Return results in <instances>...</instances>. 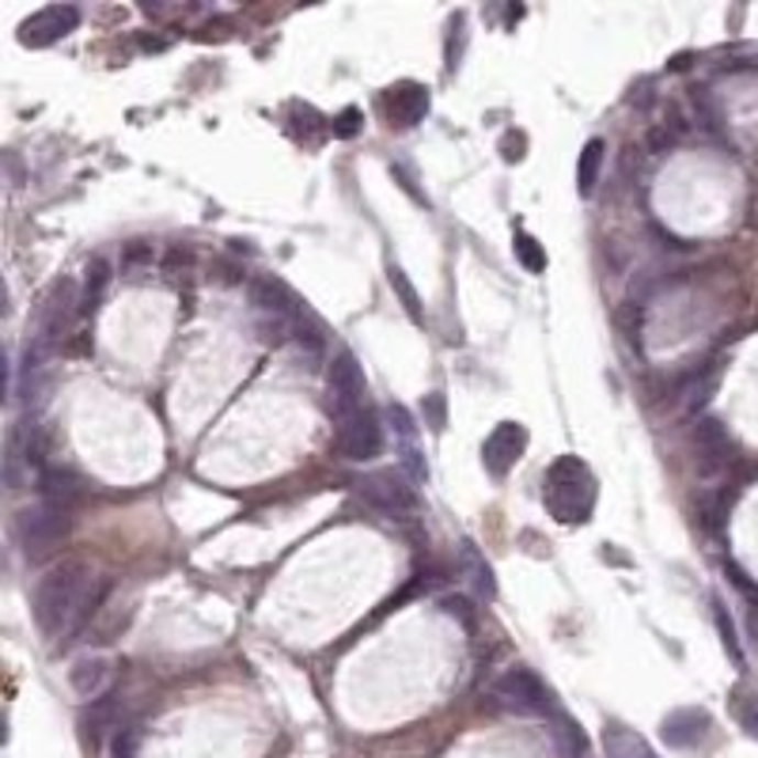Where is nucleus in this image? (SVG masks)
Here are the masks:
<instances>
[{
    "label": "nucleus",
    "instance_id": "obj_1",
    "mask_svg": "<svg viewBox=\"0 0 758 758\" xmlns=\"http://www.w3.org/2000/svg\"><path fill=\"white\" fill-rule=\"evenodd\" d=\"M96 607L91 573L84 565H57L35 584V622L46 637H65Z\"/></svg>",
    "mask_w": 758,
    "mask_h": 758
},
{
    "label": "nucleus",
    "instance_id": "obj_2",
    "mask_svg": "<svg viewBox=\"0 0 758 758\" xmlns=\"http://www.w3.org/2000/svg\"><path fill=\"white\" fill-rule=\"evenodd\" d=\"M547 508L553 513L558 524H587L595 508V479L592 471L581 463L576 455H561L553 459V466L547 471Z\"/></svg>",
    "mask_w": 758,
    "mask_h": 758
},
{
    "label": "nucleus",
    "instance_id": "obj_3",
    "mask_svg": "<svg viewBox=\"0 0 758 758\" xmlns=\"http://www.w3.org/2000/svg\"><path fill=\"white\" fill-rule=\"evenodd\" d=\"M80 308H84V293L73 277H57L54 285L46 288V296H42V304H39V330L28 345V369H39V364L54 353V345L62 342V334L69 330V322L76 319Z\"/></svg>",
    "mask_w": 758,
    "mask_h": 758
},
{
    "label": "nucleus",
    "instance_id": "obj_4",
    "mask_svg": "<svg viewBox=\"0 0 758 758\" xmlns=\"http://www.w3.org/2000/svg\"><path fill=\"white\" fill-rule=\"evenodd\" d=\"M493 702L505 705L513 713H524V717H547L553 710V694L550 686L535 675L531 668H508L493 679Z\"/></svg>",
    "mask_w": 758,
    "mask_h": 758
},
{
    "label": "nucleus",
    "instance_id": "obj_5",
    "mask_svg": "<svg viewBox=\"0 0 758 758\" xmlns=\"http://www.w3.org/2000/svg\"><path fill=\"white\" fill-rule=\"evenodd\" d=\"M65 527H69V513L39 501L35 508H23V513L15 516V539H20V550L28 553V558H46V553L62 542Z\"/></svg>",
    "mask_w": 758,
    "mask_h": 758
},
{
    "label": "nucleus",
    "instance_id": "obj_6",
    "mask_svg": "<svg viewBox=\"0 0 758 758\" xmlns=\"http://www.w3.org/2000/svg\"><path fill=\"white\" fill-rule=\"evenodd\" d=\"M327 398H330V414H334V421H342V417L369 406V380H364L361 361H356L349 349H342V353L330 361Z\"/></svg>",
    "mask_w": 758,
    "mask_h": 758
},
{
    "label": "nucleus",
    "instance_id": "obj_7",
    "mask_svg": "<svg viewBox=\"0 0 758 758\" xmlns=\"http://www.w3.org/2000/svg\"><path fill=\"white\" fill-rule=\"evenodd\" d=\"M356 490H361V497L369 501L372 508H380L383 516H414L417 508H421V501H417V485L406 471H376L369 474V479L356 482Z\"/></svg>",
    "mask_w": 758,
    "mask_h": 758
},
{
    "label": "nucleus",
    "instance_id": "obj_8",
    "mask_svg": "<svg viewBox=\"0 0 758 758\" xmlns=\"http://www.w3.org/2000/svg\"><path fill=\"white\" fill-rule=\"evenodd\" d=\"M338 451L353 463H369L383 451V425L369 406L338 421Z\"/></svg>",
    "mask_w": 758,
    "mask_h": 758
},
{
    "label": "nucleus",
    "instance_id": "obj_9",
    "mask_svg": "<svg viewBox=\"0 0 758 758\" xmlns=\"http://www.w3.org/2000/svg\"><path fill=\"white\" fill-rule=\"evenodd\" d=\"M524 451H527V429H524V425H519V421H501L482 444V466L493 474V479H505L519 459H524Z\"/></svg>",
    "mask_w": 758,
    "mask_h": 758
},
{
    "label": "nucleus",
    "instance_id": "obj_10",
    "mask_svg": "<svg viewBox=\"0 0 758 758\" xmlns=\"http://www.w3.org/2000/svg\"><path fill=\"white\" fill-rule=\"evenodd\" d=\"M76 23H80V12H76L73 4H50L31 15V20L20 23V42L31 50L54 46V42H62L65 35H73Z\"/></svg>",
    "mask_w": 758,
    "mask_h": 758
},
{
    "label": "nucleus",
    "instance_id": "obj_11",
    "mask_svg": "<svg viewBox=\"0 0 758 758\" xmlns=\"http://www.w3.org/2000/svg\"><path fill=\"white\" fill-rule=\"evenodd\" d=\"M383 110H387L391 125L410 130V125L425 122V114H429V88L417 80L395 84V88H387V96H383Z\"/></svg>",
    "mask_w": 758,
    "mask_h": 758
},
{
    "label": "nucleus",
    "instance_id": "obj_12",
    "mask_svg": "<svg viewBox=\"0 0 758 758\" xmlns=\"http://www.w3.org/2000/svg\"><path fill=\"white\" fill-rule=\"evenodd\" d=\"M694 444H697V471H702L705 479H713V474H721L724 466H728L732 437H728V429H724L717 417H705V421H697Z\"/></svg>",
    "mask_w": 758,
    "mask_h": 758
},
{
    "label": "nucleus",
    "instance_id": "obj_13",
    "mask_svg": "<svg viewBox=\"0 0 758 758\" xmlns=\"http://www.w3.org/2000/svg\"><path fill=\"white\" fill-rule=\"evenodd\" d=\"M710 713L697 710V705H683V710H671L660 724V736L668 747H694L710 736Z\"/></svg>",
    "mask_w": 758,
    "mask_h": 758
},
{
    "label": "nucleus",
    "instance_id": "obj_14",
    "mask_svg": "<svg viewBox=\"0 0 758 758\" xmlns=\"http://www.w3.org/2000/svg\"><path fill=\"white\" fill-rule=\"evenodd\" d=\"M69 686H73L76 697H84V702H99V694L110 686V660H107V656H99V652L73 660Z\"/></svg>",
    "mask_w": 758,
    "mask_h": 758
},
{
    "label": "nucleus",
    "instance_id": "obj_15",
    "mask_svg": "<svg viewBox=\"0 0 758 758\" xmlns=\"http://www.w3.org/2000/svg\"><path fill=\"white\" fill-rule=\"evenodd\" d=\"M459 569H463L466 584H471V592L479 595L482 603H490L493 595H497V576H493V565L485 561V553L474 547L471 539L459 542Z\"/></svg>",
    "mask_w": 758,
    "mask_h": 758
},
{
    "label": "nucleus",
    "instance_id": "obj_16",
    "mask_svg": "<svg viewBox=\"0 0 758 758\" xmlns=\"http://www.w3.org/2000/svg\"><path fill=\"white\" fill-rule=\"evenodd\" d=\"M603 755L607 758H656L649 739H645L641 732L626 728L622 721H607V728H603Z\"/></svg>",
    "mask_w": 758,
    "mask_h": 758
},
{
    "label": "nucleus",
    "instance_id": "obj_17",
    "mask_svg": "<svg viewBox=\"0 0 758 758\" xmlns=\"http://www.w3.org/2000/svg\"><path fill=\"white\" fill-rule=\"evenodd\" d=\"M39 497L46 501V505H57L69 513L76 505V497H80V479H76L73 471H62V466H46V471L39 474Z\"/></svg>",
    "mask_w": 758,
    "mask_h": 758
},
{
    "label": "nucleus",
    "instance_id": "obj_18",
    "mask_svg": "<svg viewBox=\"0 0 758 758\" xmlns=\"http://www.w3.org/2000/svg\"><path fill=\"white\" fill-rule=\"evenodd\" d=\"M293 342H296V349H300L304 361H319L322 356V349H327V334H322V322L315 319L311 311H304L300 319H296Z\"/></svg>",
    "mask_w": 758,
    "mask_h": 758
},
{
    "label": "nucleus",
    "instance_id": "obj_19",
    "mask_svg": "<svg viewBox=\"0 0 758 758\" xmlns=\"http://www.w3.org/2000/svg\"><path fill=\"white\" fill-rule=\"evenodd\" d=\"M603 156H607V144H603L600 138H592L584 144L581 160H576V186H581V194L587 198V194L595 190V183H600V167H603Z\"/></svg>",
    "mask_w": 758,
    "mask_h": 758
},
{
    "label": "nucleus",
    "instance_id": "obj_20",
    "mask_svg": "<svg viewBox=\"0 0 758 758\" xmlns=\"http://www.w3.org/2000/svg\"><path fill=\"white\" fill-rule=\"evenodd\" d=\"M110 285V262L107 259H91L84 266V311H96Z\"/></svg>",
    "mask_w": 758,
    "mask_h": 758
},
{
    "label": "nucleus",
    "instance_id": "obj_21",
    "mask_svg": "<svg viewBox=\"0 0 758 758\" xmlns=\"http://www.w3.org/2000/svg\"><path fill=\"white\" fill-rule=\"evenodd\" d=\"M387 281H391V288H395V296H398V304H403V311L410 315L414 322H421V319H425V311H421V296H417L414 281L406 277V270L391 262V266H387Z\"/></svg>",
    "mask_w": 758,
    "mask_h": 758
},
{
    "label": "nucleus",
    "instance_id": "obj_22",
    "mask_svg": "<svg viewBox=\"0 0 758 758\" xmlns=\"http://www.w3.org/2000/svg\"><path fill=\"white\" fill-rule=\"evenodd\" d=\"M713 622H717V629H721V641H724V649H728L732 663H736V668H744V649H739L736 626H732V615H728V607H724L721 600H713Z\"/></svg>",
    "mask_w": 758,
    "mask_h": 758
},
{
    "label": "nucleus",
    "instance_id": "obj_23",
    "mask_svg": "<svg viewBox=\"0 0 758 758\" xmlns=\"http://www.w3.org/2000/svg\"><path fill=\"white\" fill-rule=\"evenodd\" d=\"M387 421H391V432H395L398 448H403V444H417V421H414V414L406 410L403 403H391L387 406Z\"/></svg>",
    "mask_w": 758,
    "mask_h": 758
},
{
    "label": "nucleus",
    "instance_id": "obj_24",
    "mask_svg": "<svg viewBox=\"0 0 758 758\" xmlns=\"http://www.w3.org/2000/svg\"><path fill=\"white\" fill-rule=\"evenodd\" d=\"M513 246H516V259L524 262L527 274H542V270H547V251H542V246L535 243L527 232H519Z\"/></svg>",
    "mask_w": 758,
    "mask_h": 758
},
{
    "label": "nucleus",
    "instance_id": "obj_25",
    "mask_svg": "<svg viewBox=\"0 0 758 758\" xmlns=\"http://www.w3.org/2000/svg\"><path fill=\"white\" fill-rule=\"evenodd\" d=\"M558 739L565 744V755H584V732H581V724H573L569 717H558Z\"/></svg>",
    "mask_w": 758,
    "mask_h": 758
},
{
    "label": "nucleus",
    "instance_id": "obj_26",
    "mask_svg": "<svg viewBox=\"0 0 758 758\" xmlns=\"http://www.w3.org/2000/svg\"><path fill=\"white\" fill-rule=\"evenodd\" d=\"M141 266H152V243L144 240H133L122 246V270L130 274V270H141Z\"/></svg>",
    "mask_w": 758,
    "mask_h": 758
},
{
    "label": "nucleus",
    "instance_id": "obj_27",
    "mask_svg": "<svg viewBox=\"0 0 758 758\" xmlns=\"http://www.w3.org/2000/svg\"><path fill=\"white\" fill-rule=\"evenodd\" d=\"M425 425H429L432 432H444L448 414H444V395H440V391L425 395Z\"/></svg>",
    "mask_w": 758,
    "mask_h": 758
},
{
    "label": "nucleus",
    "instance_id": "obj_28",
    "mask_svg": "<svg viewBox=\"0 0 758 758\" xmlns=\"http://www.w3.org/2000/svg\"><path fill=\"white\" fill-rule=\"evenodd\" d=\"M356 130H361V110L345 107L342 114L334 118V138H353Z\"/></svg>",
    "mask_w": 758,
    "mask_h": 758
},
{
    "label": "nucleus",
    "instance_id": "obj_29",
    "mask_svg": "<svg viewBox=\"0 0 758 758\" xmlns=\"http://www.w3.org/2000/svg\"><path fill=\"white\" fill-rule=\"evenodd\" d=\"M114 758H138V732L122 728L114 736Z\"/></svg>",
    "mask_w": 758,
    "mask_h": 758
},
{
    "label": "nucleus",
    "instance_id": "obj_30",
    "mask_svg": "<svg viewBox=\"0 0 758 758\" xmlns=\"http://www.w3.org/2000/svg\"><path fill=\"white\" fill-rule=\"evenodd\" d=\"M739 721H744V728L758 739V697H751V702L739 705Z\"/></svg>",
    "mask_w": 758,
    "mask_h": 758
},
{
    "label": "nucleus",
    "instance_id": "obj_31",
    "mask_svg": "<svg viewBox=\"0 0 758 758\" xmlns=\"http://www.w3.org/2000/svg\"><path fill=\"white\" fill-rule=\"evenodd\" d=\"M505 160H508V164H513V160H524V138H513V133H508V138H505Z\"/></svg>",
    "mask_w": 758,
    "mask_h": 758
},
{
    "label": "nucleus",
    "instance_id": "obj_32",
    "mask_svg": "<svg viewBox=\"0 0 758 758\" xmlns=\"http://www.w3.org/2000/svg\"><path fill=\"white\" fill-rule=\"evenodd\" d=\"M440 607H444V615H455V618H463V622H466V611H463L466 603H463V600H451V595H448V600L440 603Z\"/></svg>",
    "mask_w": 758,
    "mask_h": 758
},
{
    "label": "nucleus",
    "instance_id": "obj_33",
    "mask_svg": "<svg viewBox=\"0 0 758 758\" xmlns=\"http://www.w3.org/2000/svg\"><path fill=\"white\" fill-rule=\"evenodd\" d=\"M747 629H751V637L758 641V603L751 607V615H747Z\"/></svg>",
    "mask_w": 758,
    "mask_h": 758
}]
</instances>
